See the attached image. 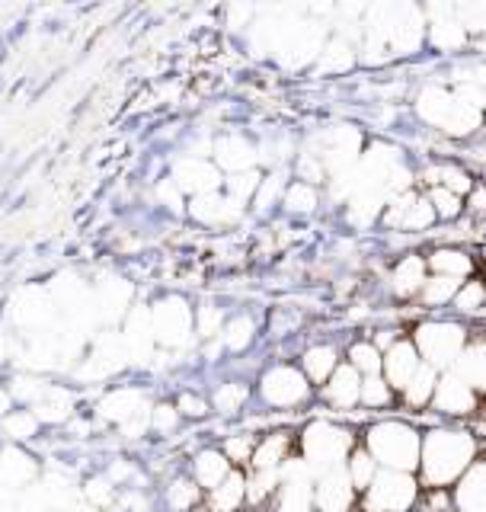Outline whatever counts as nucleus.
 <instances>
[{"label": "nucleus", "mask_w": 486, "mask_h": 512, "mask_svg": "<svg viewBox=\"0 0 486 512\" xmlns=\"http://www.w3.org/2000/svg\"><path fill=\"white\" fill-rule=\"evenodd\" d=\"M451 100H455V93H448L442 87H426L419 93V116H423L429 125H445L448 112H451Z\"/></svg>", "instance_id": "nucleus-17"}, {"label": "nucleus", "mask_w": 486, "mask_h": 512, "mask_svg": "<svg viewBox=\"0 0 486 512\" xmlns=\"http://www.w3.org/2000/svg\"><path fill=\"white\" fill-rule=\"evenodd\" d=\"M243 397H247V391L237 388V384H228L224 391H218V407L221 410H237L243 404Z\"/></svg>", "instance_id": "nucleus-37"}, {"label": "nucleus", "mask_w": 486, "mask_h": 512, "mask_svg": "<svg viewBox=\"0 0 486 512\" xmlns=\"http://www.w3.org/2000/svg\"><path fill=\"white\" fill-rule=\"evenodd\" d=\"M282 484H279V512H311L314 506V468L301 461L282 464Z\"/></svg>", "instance_id": "nucleus-6"}, {"label": "nucleus", "mask_w": 486, "mask_h": 512, "mask_svg": "<svg viewBox=\"0 0 486 512\" xmlns=\"http://www.w3.org/2000/svg\"><path fill=\"white\" fill-rule=\"evenodd\" d=\"M458 20L471 32H486V4H458L455 7Z\"/></svg>", "instance_id": "nucleus-31"}, {"label": "nucleus", "mask_w": 486, "mask_h": 512, "mask_svg": "<svg viewBox=\"0 0 486 512\" xmlns=\"http://www.w3.org/2000/svg\"><path fill=\"white\" fill-rule=\"evenodd\" d=\"M224 164L228 167H247L250 164V157H253V151H250V144H243V141H228L224 144Z\"/></svg>", "instance_id": "nucleus-35"}, {"label": "nucleus", "mask_w": 486, "mask_h": 512, "mask_svg": "<svg viewBox=\"0 0 486 512\" xmlns=\"http://www.w3.org/2000/svg\"><path fill=\"white\" fill-rule=\"evenodd\" d=\"M250 320H237V324L231 327V346H243L250 340Z\"/></svg>", "instance_id": "nucleus-40"}, {"label": "nucleus", "mask_w": 486, "mask_h": 512, "mask_svg": "<svg viewBox=\"0 0 486 512\" xmlns=\"http://www.w3.org/2000/svg\"><path fill=\"white\" fill-rule=\"evenodd\" d=\"M426 176H429V183H445V189H451V192L471 189V180H467V173L458 170V167H435Z\"/></svg>", "instance_id": "nucleus-27"}, {"label": "nucleus", "mask_w": 486, "mask_h": 512, "mask_svg": "<svg viewBox=\"0 0 486 512\" xmlns=\"http://www.w3.org/2000/svg\"><path fill=\"white\" fill-rule=\"evenodd\" d=\"M352 64V48L346 42H333L320 58V71H346Z\"/></svg>", "instance_id": "nucleus-28"}, {"label": "nucleus", "mask_w": 486, "mask_h": 512, "mask_svg": "<svg viewBox=\"0 0 486 512\" xmlns=\"http://www.w3.org/2000/svg\"><path fill=\"white\" fill-rule=\"evenodd\" d=\"M275 484H282V474L279 471H259V477L247 487V496L256 503V500H263V496H269L275 490Z\"/></svg>", "instance_id": "nucleus-34"}, {"label": "nucleus", "mask_w": 486, "mask_h": 512, "mask_svg": "<svg viewBox=\"0 0 486 512\" xmlns=\"http://www.w3.org/2000/svg\"><path fill=\"white\" fill-rule=\"evenodd\" d=\"M237 192H240V196H243V192H247V196H250V192L256 189V173H250V176H237Z\"/></svg>", "instance_id": "nucleus-41"}, {"label": "nucleus", "mask_w": 486, "mask_h": 512, "mask_svg": "<svg viewBox=\"0 0 486 512\" xmlns=\"http://www.w3.org/2000/svg\"><path fill=\"white\" fill-rule=\"evenodd\" d=\"M458 375L471 384H477V388H486V346H477L471 352H464V356L458 359Z\"/></svg>", "instance_id": "nucleus-21"}, {"label": "nucleus", "mask_w": 486, "mask_h": 512, "mask_svg": "<svg viewBox=\"0 0 486 512\" xmlns=\"http://www.w3.org/2000/svg\"><path fill=\"white\" fill-rule=\"evenodd\" d=\"M455 503L461 512H486V461L467 468V474L458 484Z\"/></svg>", "instance_id": "nucleus-15"}, {"label": "nucleus", "mask_w": 486, "mask_h": 512, "mask_svg": "<svg viewBox=\"0 0 486 512\" xmlns=\"http://www.w3.org/2000/svg\"><path fill=\"white\" fill-rule=\"evenodd\" d=\"M362 400L368 407H384L391 400V391H387V381L381 375H368L362 381Z\"/></svg>", "instance_id": "nucleus-29"}, {"label": "nucleus", "mask_w": 486, "mask_h": 512, "mask_svg": "<svg viewBox=\"0 0 486 512\" xmlns=\"http://www.w3.org/2000/svg\"><path fill=\"white\" fill-rule=\"evenodd\" d=\"M426 36V13L413 4H394L391 23H387V45L394 55H410Z\"/></svg>", "instance_id": "nucleus-7"}, {"label": "nucleus", "mask_w": 486, "mask_h": 512, "mask_svg": "<svg viewBox=\"0 0 486 512\" xmlns=\"http://www.w3.org/2000/svg\"><path fill=\"white\" fill-rule=\"evenodd\" d=\"M352 477L346 468H333V471H323L317 474V487H314V503L323 512H349L352 506Z\"/></svg>", "instance_id": "nucleus-8"}, {"label": "nucleus", "mask_w": 486, "mask_h": 512, "mask_svg": "<svg viewBox=\"0 0 486 512\" xmlns=\"http://www.w3.org/2000/svg\"><path fill=\"white\" fill-rule=\"evenodd\" d=\"M263 394L269 404L275 407H295L307 397V381L295 368H272V372L263 378Z\"/></svg>", "instance_id": "nucleus-9"}, {"label": "nucleus", "mask_w": 486, "mask_h": 512, "mask_svg": "<svg viewBox=\"0 0 486 512\" xmlns=\"http://www.w3.org/2000/svg\"><path fill=\"white\" fill-rule=\"evenodd\" d=\"M429 202L435 205V212H439L442 218H455V215L461 212V199H458V192H451V189H445V186L435 189Z\"/></svg>", "instance_id": "nucleus-33"}, {"label": "nucleus", "mask_w": 486, "mask_h": 512, "mask_svg": "<svg viewBox=\"0 0 486 512\" xmlns=\"http://www.w3.org/2000/svg\"><path fill=\"white\" fill-rule=\"evenodd\" d=\"M228 477H231V461H228V455H221V452H202L196 458V480H199L202 487L215 490Z\"/></svg>", "instance_id": "nucleus-16"}, {"label": "nucleus", "mask_w": 486, "mask_h": 512, "mask_svg": "<svg viewBox=\"0 0 486 512\" xmlns=\"http://www.w3.org/2000/svg\"><path fill=\"white\" fill-rule=\"evenodd\" d=\"M435 218V208L429 199H416L413 192H403L394 199L391 212H387V224L391 228H410V231H423L429 228Z\"/></svg>", "instance_id": "nucleus-11"}, {"label": "nucleus", "mask_w": 486, "mask_h": 512, "mask_svg": "<svg viewBox=\"0 0 486 512\" xmlns=\"http://www.w3.org/2000/svg\"><path fill=\"white\" fill-rule=\"evenodd\" d=\"M416 500V480L407 471H378L368 487V512H407Z\"/></svg>", "instance_id": "nucleus-4"}, {"label": "nucleus", "mask_w": 486, "mask_h": 512, "mask_svg": "<svg viewBox=\"0 0 486 512\" xmlns=\"http://www.w3.org/2000/svg\"><path fill=\"white\" fill-rule=\"evenodd\" d=\"M426 13H429V39H432V45L445 48V52H448V48H461L464 45L467 29L461 26L455 7H448V4H429Z\"/></svg>", "instance_id": "nucleus-10"}, {"label": "nucleus", "mask_w": 486, "mask_h": 512, "mask_svg": "<svg viewBox=\"0 0 486 512\" xmlns=\"http://www.w3.org/2000/svg\"><path fill=\"white\" fill-rule=\"evenodd\" d=\"M327 400L333 407H343L349 410L352 404H359L362 400V378H359V368L355 365H343V368H336L333 378L327 381Z\"/></svg>", "instance_id": "nucleus-14"}, {"label": "nucleus", "mask_w": 486, "mask_h": 512, "mask_svg": "<svg viewBox=\"0 0 486 512\" xmlns=\"http://www.w3.org/2000/svg\"><path fill=\"white\" fill-rule=\"evenodd\" d=\"M304 368L314 381H330L336 372V352L330 346H317L304 356Z\"/></svg>", "instance_id": "nucleus-22"}, {"label": "nucleus", "mask_w": 486, "mask_h": 512, "mask_svg": "<svg viewBox=\"0 0 486 512\" xmlns=\"http://www.w3.org/2000/svg\"><path fill=\"white\" fill-rule=\"evenodd\" d=\"M247 480H243L237 471H231V477L224 480L221 487L212 490V509L215 512H234L243 500H247Z\"/></svg>", "instance_id": "nucleus-18"}, {"label": "nucleus", "mask_w": 486, "mask_h": 512, "mask_svg": "<svg viewBox=\"0 0 486 512\" xmlns=\"http://www.w3.org/2000/svg\"><path fill=\"white\" fill-rule=\"evenodd\" d=\"M349 445H352V436L346 429H339L327 420H317L304 429L301 452H304V461L314 468V474H323L333 468H346Z\"/></svg>", "instance_id": "nucleus-3"}, {"label": "nucleus", "mask_w": 486, "mask_h": 512, "mask_svg": "<svg viewBox=\"0 0 486 512\" xmlns=\"http://www.w3.org/2000/svg\"><path fill=\"white\" fill-rule=\"evenodd\" d=\"M384 372H387V384H394V388L407 391L410 381L416 378L419 372V359H416V349L410 343H397L387 349L384 356Z\"/></svg>", "instance_id": "nucleus-13"}, {"label": "nucleus", "mask_w": 486, "mask_h": 512, "mask_svg": "<svg viewBox=\"0 0 486 512\" xmlns=\"http://www.w3.org/2000/svg\"><path fill=\"white\" fill-rule=\"evenodd\" d=\"M196 496H199V490H196V484H189V480H176V484L170 487V503L176 509H189L192 503H196Z\"/></svg>", "instance_id": "nucleus-36"}, {"label": "nucleus", "mask_w": 486, "mask_h": 512, "mask_svg": "<svg viewBox=\"0 0 486 512\" xmlns=\"http://www.w3.org/2000/svg\"><path fill=\"white\" fill-rule=\"evenodd\" d=\"M483 304V288L480 285H467L464 292H458V308L461 311H477Z\"/></svg>", "instance_id": "nucleus-38"}, {"label": "nucleus", "mask_w": 486, "mask_h": 512, "mask_svg": "<svg viewBox=\"0 0 486 512\" xmlns=\"http://www.w3.org/2000/svg\"><path fill=\"white\" fill-rule=\"evenodd\" d=\"M416 346L426 356V365L442 368L461 359L464 330L458 324H423L416 330Z\"/></svg>", "instance_id": "nucleus-5"}, {"label": "nucleus", "mask_w": 486, "mask_h": 512, "mask_svg": "<svg viewBox=\"0 0 486 512\" xmlns=\"http://www.w3.org/2000/svg\"><path fill=\"white\" fill-rule=\"evenodd\" d=\"M228 458H234V461H247V458H250V439H231V442H228Z\"/></svg>", "instance_id": "nucleus-39"}, {"label": "nucleus", "mask_w": 486, "mask_h": 512, "mask_svg": "<svg viewBox=\"0 0 486 512\" xmlns=\"http://www.w3.org/2000/svg\"><path fill=\"white\" fill-rule=\"evenodd\" d=\"M394 285H397L400 295H410V292H416V288H426V263L419 260V256H407V260H403L394 272Z\"/></svg>", "instance_id": "nucleus-19"}, {"label": "nucleus", "mask_w": 486, "mask_h": 512, "mask_svg": "<svg viewBox=\"0 0 486 512\" xmlns=\"http://www.w3.org/2000/svg\"><path fill=\"white\" fill-rule=\"evenodd\" d=\"M474 388L467 384L458 372L455 375H445L435 388V404L439 410L451 413V416H461V413H471L474 410Z\"/></svg>", "instance_id": "nucleus-12"}, {"label": "nucleus", "mask_w": 486, "mask_h": 512, "mask_svg": "<svg viewBox=\"0 0 486 512\" xmlns=\"http://www.w3.org/2000/svg\"><path fill=\"white\" fill-rule=\"evenodd\" d=\"M474 208H486V189L474 192Z\"/></svg>", "instance_id": "nucleus-42"}, {"label": "nucleus", "mask_w": 486, "mask_h": 512, "mask_svg": "<svg viewBox=\"0 0 486 512\" xmlns=\"http://www.w3.org/2000/svg\"><path fill=\"white\" fill-rule=\"evenodd\" d=\"M435 388H439V381H435V368L432 365H419L416 378L410 381V388L403 391V394H407V400H410L413 407H423L426 400L435 394Z\"/></svg>", "instance_id": "nucleus-23"}, {"label": "nucleus", "mask_w": 486, "mask_h": 512, "mask_svg": "<svg viewBox=\"0 0 486 512\" xmlns=\"http://www.w3.org/2000/svg\"><path fill=\"white\" fill-rule=\"evenodd\" d=\"M285 448H288V439H285V436H272V439H266V442L253 452L256 471H279L282 464H285Z\"/></svg>", "instance_id": "nucleus-20"}, {"label": "nucleus", "mask_w": 486, "mask_h": 512, "mask_svg": "<svg viewBox=\"0 0 486 512\" xmlns=\"http://www.w3.org/2000/svg\"><path fill=\"white\" fill-rule=\"evenodd\" d=\"M432 269L439 272V276H451V279H461L471 272V260H467L464 253L458 250H439L432 256Z\"/></svg>", "instance_id": "nucleus-25"}, {"label": "nucleus", "mask_w": 486, "mask_h": 512, "mask_svg": "<svg viewBox=\"0 0 486 512\" xmlns=\"http://www.w3.org/2000/svg\"><path fill=\"white\" fill-rule=\"evenodd\" d=\"M458 292H461V282L451 279V276H435L426 282V301L429 304H445L451 298H458Z\"/></svg>", "instance_id": "nucleus-26"}, {"label": "nucleus", "mask_w": 486, "mask_h": 512, "mask_svg": "<svg viewBox=\"0 0 486 512\" xmlns=\"http://www.w3.org/2000/svg\"><path fill=\"white\" fill-rule=\"evenodd\" d=\"M368 452L384 471H413L423 458V442H419L416 429L397 420H384L371 426L368 432Z\"/></svg>", "instance_id": "nucleus-2"}, {"label": "nucleus", "mask_w": 486, "mask_h": 512, "mask_svg": "<svg viewBox=\"0 0 486 512\" xmlns=\"http://www.w3.org/2000/svg\"><path fill=\"white\" fill-rule=\"evenodd\" d=\"M285 205L291 208V212H311V208L317 205V192L307 183H295V186L288 189Z\"/></svg>", "instance_id": "nucleus-30"}, {"label": "nucleus", "mask_w": 486, "mask_h": 512, "mask_svg": "<svg viewBox=\"0 0 486 512\" xmlns=\"http://www.w3.org/2000/svg\"><path fill=\"white\" fill-rule=\"evenodd\" d=\"M349 477H352V484L359 487V490H368L371 484H375V477H378V461L371 458V452H355L349 458Z\"/></svg>", "instance_id": "nucleus-24"}, {"label": "nucleus", "mask_w": 486, "mask_h": 512, "mask_svg": "<svg viewBox=\"0 0 486 512\" xmlns=\"http://www.w3.org/2000/svg\"><path fill=\"white\" fill-rule=\"evenodd\" d=\"M474 458V439L467 432H448V429H435L423 442V458H419V468H423L426 484L432 487H445L451 480H458L467 474Z\"/></svg>", "instance_id": "nucleus-1"}, {"label": "nucleus", "mask_w": 486, "mask_h": 512, "mask_svg": "<svg viewBox=\"0 0 486 512\" xmlns=\"http://www.w3.org/2000/svg\"><path fill=\"white\" fill-rule=\"evenodd\" d=\"M381 362H384V359L378 356V349H375V346H365V343L352 346V365H355V368H362V372L378 375Z\"/></svg>", "instance_id": "nucleus-32"}]
</instances>
